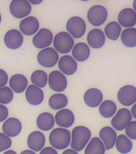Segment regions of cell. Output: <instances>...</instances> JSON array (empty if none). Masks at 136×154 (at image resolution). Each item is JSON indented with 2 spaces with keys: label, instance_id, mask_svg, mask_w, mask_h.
Segmentation results:
<instances>
[{
  "label": "cell",
  "instance_id": "1",
  "mask_svg": "<svg viewBox=\"0 0 136 154\" xmlns=\"http://www.w3.org/2000/svg\"><path fill=\"white\" fill-rule=\"evenodd\" d=\"M91 138V132L88 128L82 125L76 126L72 130L71 147L74 151H82L86 148Z\"/></svg>",
  "mask_w": 136,
  "mask_h": 154
},
{
  "label": "cell",
  "instance_id": "2",
  "mask_svg": "<svg viewBox=\"0 0 136 154\" xmlns=\"http://www.w3.org/2000/svg\"><path fill=\"white\" fill-rule=\"evenodd\" d=\"M49 141L52 148L62 150L70 145L71 141V134L67 128H57L50 132Z\"/></svg>",
  "mask_w": 136,
  "mask_h": 154
},
{
  "label": "cell",
  "instance_id": "3",
  "mask_svg": "<svg viewBox=\"0 0 136 154\" xmlns=\"http://www.w3.org/2000/svg\"><path fill=\"white\" fill-rule=\"evenodd\" d=\"M55 50L57 52L67 54L72 51L74 46V38L67 32H59L55 36L53 39Z\"/></svg>",
  "mask_w": 136,
  "mask_h": 154
},
{
  "label": "cell",
  "instance_id": "4",
  "mask_svg": "<svg viewBox=\"0 0 136 154\" xmlns=\"http://www.w3.org/2000/svg\"><path fill=\"white\" fill-rule=\"evenodd\" d=\"M108 16L107 10L102 5H95L87 11V19L94 26H99L106 22Z\"/></svg>",
  "mask_w": 136,
  "mask_h": 154
},
{
  "label": "cell",
  "instance_id": "5",
  "mask_svg": "<svg viewBox=\"0 0 136 154\" xmlns=\"http://www.w3.org/2000/svg\"><path fill=\"white\" fill-rule=\"evenodd\" d=\"M132 115L131 111L127 108H120L110 121L111 127L116 131H122L132 121Z\"/></svg>",
  "mask_w": 136,
  "mask_h": 154
},
{
  "label": "cell",
  "instance_id": "6",
  "mask_svg": "<svg viewBox=\"0 0 136 154\" xmlns=\"http://www.w3.org/2000/svg\"><path fill=\"white\" fill-rule=\"evenodd\" d=\"M67 33L70 34L73 38H81L86 32V23L79 16L71 17L67 23Z\"/></svg>",
  "mask_w": 136,
  "mask_h": 154
},
{
  "label": "cell",
  "instance_id": "7",
  "mask_svg": "<svg viewBox=\"0 0 136 154\" xmlns=\"http://www.w3.org/2000/svg\"><path fill=\"white\" fill-rule=\"evenodd\" d=\"M118 100L125 107L134 105L136 103V87L133 85H124L119 90Z\"/></svg>",
  "mask_w": 136,
  "mask_h": 154
},
{
  "label": "cell",
  "instance_id": "8",
  "mask_svg": "<svg viewBox=\"0 0 136 154\" xmlns=\"http://www.w3.org/2000/svg\"><path fill=\"white\" fill-rule=\"evenodd\" d=\"M59 53L55 48H47L39 51L37 56L38 63L45 67H54L59 60Z\"/></svg>",
  "mask_w": 136,
  "mask_h": 154
},
{
  "label": "cell",
  "instance_id": "9",
  "mask_svg": "<svg viewBox=\"0 0 136 154\" xmlns=\"http://www.w3.org/2000/svg\"><path fill=\"white\" fill-rule=\"evenodd\" d=\"M31 11V6L27 0H13L10 4V12L17 19L26 18Z\"/></svg>",
  "mask_w": 136,
  "mask_h": 154
},
{
  "label": "cell",
  "instance_id": "10",
  "mask_svg": "<svg viewBox=\"0 0 136 154\" xmlns=\"http://www.w3.org/2000/svg\"><path fill=\"white\" fill-rule=\"evenodd\" d=\"M48 84L51 90L57 92H62L67 88V79L59 71L51 72L48 76Z\"/></svg>",
  "mask_w": 136,
  "mask_h": 154
},
{
  "label": "cell",
  "instance_id": "11",
  "mask_svg": "<svg viewBox=\"0 0 136 154\" xmlns=\"http://www.w3.org/2000/svg\"><path fill=\"white\" fill-rule=\"evenodd\" d=\"M52 32L47 28H43L38 31L33 38L34 46L39 49L48 48L53 42Z\"/></svg>",
  "mask_w": 136,
  "mask_h": 154
},
{
  "label": "cell",
  "instance_id": "12",
  "mask_svg": "<svg viewBox=\"0 0 136 154\" xmlns=\"http://www.w3.org/2000/svg\"><path fill=\"white\" fill-rule=\"evenodd\" d=\"M118 23L125 29L131 28L136 24V12L132 8H124L118 14Z\"/></svg>",
  "mask_w": 136,
  "mask_h": 154
},
{
  "label": "cell",
  "instance_id": "13",
  "mask_svg": "<svg viewBox=\"0 0 136 154\" xmlns=\"http://www.w3.org/2000/svg\"><path fill=\"white\" fill-rule=\"evenodd\" d=\"M99 138L103 141L106 150H110L115 145L117 139V133L110 126H105L99 131Z\"/></svg>",
  "mask_w": 136,
  "mask_h": 154
},
{
  "label": "cell",
  "instance_id": "14",
  "mask_svg": "<svg viewBox=\"0 0 136 154\" xmlns=\"http://www.w3.org/2000/svg\"><path fill=\"white\" fill-rule=\"evenodd\" d=\"M4 43L8 48L15 50L20 48L23 43V36L19 31L12 29L5 34Z\"/></svg>",
  "mask_w": 136,
  "mask_h": 154
},
{
  "label": "cell",
  "instance_id": "15",
  "mask_svg": "<svg viewBox=\"0 0 136 154\" xmlns=\"http://www.w3.org/2000/svg\"><path fill=\"white\" fill-rule=\"evenodd\" d=\"M84 103L90 108H97L103 102V92L98 88H92L86 90L83 96Z\"/></svg>",
  "mask_w": 136,
  "mask_h": 154
},
{
  "label": "cell",
  "instance_id": "16",
  "mask_svg": "<svg viewBox=\"0 0 136 154\" xmlns=\"http://www.w3.org/2000/svg\"><path fill=\"white\" fill-rule=\"evenodd\" d=\"M55 121L60 128H67L73 125L74 122V115L72 111L67 108L58 111L55 114Z\"/></svg>",
  "mask_w": 136,
  "mask_h": 154
},
{
  "label": "cell",
  "instance_id": "17",
  "mask_svg": "<svg viewBox=\"0 0 136 154\" xmlns=\"http://www.w3.org/2000/svg\"><path fill=\"white\" fill-rule=\"evenodd\" d=\"M39 28V22L35 17H26L19 24L20 32L25 35H32L37 33Z\"/></svg>",
  "mask_w": 136,
  "mask_h": 154
},
{
  "label": "cell",
  "instance_id": "18",
  "mask_svg": "<svg viewBox=\"0 0 136 154\" xmlns=\"http://www.w3.org/2000/svg\"><path fill=\"white\" fill-rule=\"evenodd\" d=\"M59 68L63 75H71L76 72L78 64L76 60L71 55H63L59 60Z\"/></svg>",
  "mask_w": 136,
  "mask_h": 154
},
{
  "label": "cell",
  "instance_id": "19",
  "mask_svg": "<svg viewBox=\"0 0 136 154\" xmlns=\"http://www.w3.org/2000/svg\"><path fill=\"white\" fill-rule=\"evenodd\" d=\"M87 43L91 48L98 49L103 47L106 43V35L102 30L98 28L92 29L87 35Z\"/></svg>",
  "mask_w": 136,
  "mask_h": 154
},
{
  "label": "cell",
  "instance_id": "20",
  "mask_svg": "<svg viewBox=\"0 0 136 154\" xmlns=\"http://www.w3.org/2000/svg\"><path fill=\"white\" fill-rule=\"evenodd\" d=\"M2 131L9 137H17L22 131V124L17 118H9L2 125Z\"/></svg>",
  "mask_w": 136,
  "mask_h": 154
},
{
  "label": "cell",
  "instance_id": "21",
  "mask_svg": "<svg viewBox=\"0 0 136 154\" xmlns=\"http://www.w3.org/2000/svg\"><path fill=\"white\" fill-rule=\"evenodd\" d=\"M27 102L31 105H38L43 101L44 93L43 90L37 86L31 84L27 87L25 94Z\"/></svg>",
  "mask_w": 136,
  "mask_h": 154
},
{
  "label": "cell",
  "instance_id": "22",
  "mask_svg": "<svg viewBox=\"0 0 136 154\" xmlns=\"http://www.w3.org/2000/svg\"><path fill=\"white\" fill-rule=\"evenodd\" d=\"M45 136L38 131L32 132L27 138V145L31 149V151H41L45 145Z\"/></svg>",
  "mask_w": 136,
  "mask_h": 154
},
{
  "label": "cell",
  "instance_id": "23",
  "mask_svg": "<svg viewBox=\"0 0 136 154\" xmlns=\"http://www.w3.org/2000/svg\"><path fill=\"white\" fill-rule=\"evenodd\" d=\"M91 55V50L85 43H78L72 49V56L79 62H84L88 60Z\"/></svg>",
  "mask_w": 136,
  "mask_h": 154
},
{
  "label": "cell",
  "instance_id": "24",
  "mask_svg": "<svg viewBox=\"0 0 136 154\" xmlns=\"http://www.w3.org/2000/svg\"><path fill=\"white\" fill-rule=\"evenodd\" d=\"M9 84L12 91L16 93H22L26 90L28 81L23 75L15 74L10 79Z\"/></svg>",
  "mask_w": 136,
  "mask_h": 154
},
{
  "label": "cell",
  "instance_id": "25",
  "mask_svg": "<svg viewBox=\"0 0 136 154\" xmlns=\"http://www.w3.org/2000/svg\"><path fill=\"white\" fill-rule=\"evenodd\" d=\"M106 148L99 137H93L85 148L84 154H105Z\"/></svg>",
  "mask_w": 136,
  "mask_h": 154
},
{
  "label": "cell",
  "instance_id": "26",
  "mask_svg": "<svg viewBox=\"0 0 136 154\" xmlns=\"http://www.w3.org/2000/svg\"><path fill=\"white\" fill-rule=\"evenodd\" d=\"M55 117L50 112H43L38 116L36 124L39 129L48 131L51 129L55 125Z\"/></svg>",
  "mask_w": 136,
  "mask_h": 154
},
{
  "label": "cell",
  "instance_id": "27",
  "mask_svg": "<svg viewBox=\"0 0 136 154\" xmlns=\"http://www.w3.org/2000/svg\"><path fill=\"white\" fill-rule=\"evenodd\" d=\"M98 112L103 117L111 118L117 112V105L114 101L107 100L101 103L98 108Z\"/></svg>",
  "mask_w": 136,
  "mask_h": 154
},
{
  "label": "cell",
  "instance_id": "28",
  "mask_svg": "<svg viewBox=\"0 0 136 154\" xmlns=\"http://www.w3.org/2000/svg\"><path fill=\"white\" fill-rule=\"evenodd\" d=\"M122 33V28L118 22L112 21L107 24L104 29V34L106 37L110 40L116 41L119 38Z\"/></svg>",
  "mask_w": 136,
  "mask_h": 154
},
{
  "label": "cell",
  "instance_id": "29",
  "mask_svg": "<svg viewBox=\"0 0 136 154\" xmlns=\"http://www.w3.org/2000/svg\"><path fill=\"white\" fill-rule=\"evenodd\" d=\"M120 38L125 47L130 48L136 47V28L131 27L125 29L122 31Z\"/></svg>",
  "mask_w": 136,
  "mask_h": 154
},
{
  "label": "cell",
  "instance_id": "30",
  "mask_svg": "<svg viewBox=\"0 0 136 154\" xmlns=\"http://www.w3.org/2000/svg\"><path fill=\"white\" fill-rule=\"evenodd\" d=\"M115 147L119 152L122 154H127L131 151L133 144L131 140L124 134L119 135L115 142Z\"/></svg>",
  "mask_w": 136,
  "mask_h": 154
},
{
  "label": "cell",
  "instance_id": "31",
  "mask_svg": "<svg viewBox=\"0 0 136 154\" xmlns=\"http://www.w3.org/2000/svg\"><path fill=\"white\" fill-rule=\"evenodd\" d=\"M68 103V99L64 94L57 93L53 95L49 99V106L53 110L63 109Z\"/></svg>",
  "mask_w": 136,
  "mask_h": 154
},
{
  "label": "cell",
  "instance_id": "32",
  "mask_svg": "<svg viewBox=\"0 0 136 154\" xmlns=\"http://www.w3.org/2000/svg\"><path fill=\"white\" fill-rule=\"evenodd\" d=\"M31 80L35 86L38 88H43L47 85L48 82L47 74L44 71L37 70L31 74Z\"/></svg>",
  "mask_w": 136,
  "mask_h": 154
},
{
  "label": "cell",
  "instance_id": "33",
  "mask_svg": "<svg viewBox=\"0 0 136 154\" xmlns=\"http://www.w3.org/2000/svg\"><path fill=\"white\" fill-rule=\"evenodd\" d=\"M14 94L11 88L3 87L0 88V104H7L10 103L13 100Z\"/></svg>",
  "mask_w": 136,
  "mask_h": 154
},
{
  "label": "cell",
  "instance_id": "34",
  "mask_svg": "<svg viewBox=\"0 0 136 154\" xmlns=\"http://www.w3.org/2000/svg\"><path fill=\"white\" fill-rule=\"evenodd\" d=\"M11 140L4 133H0V152L7 150L11 146Z\"/></svg>",
  "mask_w": 136,
  "mask_h": 154
},
{
  "label": "cell",
  "instance_id": "35",
  "mask_svg": "<svg viewBox=\"0 0 136 154\" xmlns=\"http://www.w3.org/2000/svg\"><path fill=\"white\" fill-rule=\"evenodd\" d=\"M125 133L130 140H136V120L131 121L125 128Z\"/></svg>",
  "mask_w": 136,
  "mask_h": 154
},
{
  "label": "cell",
  "instance_id": "36",
  "mask_svg": "<svg viewBox=\"0 0 136 154\" xmlns=\"http://www.w3.org/2000/svg\"><path fill=\"white\" fill-rule=\"evenodd\" d=\"M8 108L3 104H0V122H3L8 116Z\"/></svg>",
  "mask_w": 136,
  "mask_h": 154
},
{
  "label": "cell",
  "instance_id": "37",
  "mask_svg": "<svg viewBox=\"0 0 136 154\" xmlns=\"http://www.w3.org/2000/svg\"><path fill=\"white\" fill-rule=\"evenodd\" d=\"M8 82V75L4 70L0 69V88L5 87Z\"/></svg>",
  "mask_w": 136,
  "mask_h": 154
},
{
  "label": "cell",
  "instance_id": "38",
  "mask_svg": "<svg viewBox=\"0 0 136 154\" xmlns=\"http://www.w3.org/2000/svg\"><path fill=\"white\" fill-rule=\"evenodd\" d=\"M39 154H58V152L56 149H55L52 147H46L41 150Z\"/></svg>",
  "mask_w": 136,
  "mask_h": 154
},
{
  "label": "cell",
  "instance_id": "39",
  "mask_svg": "<svg viewBox=\"0 0 136 154\" xmlns=\"http://www.w3.org/2000/svg\"><path fill=\"white\" fill-rule=\"evenodd\" d=\"M62 154H79V153H78V152L74 151V150H73L72 149H67V150H65V151L62 152Z\"/></svg>",
  "mask_w": 136,
  "mask_h": 154
},
{
  "label": "cell",
  "instance_id": "40",
  "mask_svg": "<svg viewBox=\"0 0 136 154\" xmlns=\"http://www.w3.org/2000/svg\"><path fill=\"white\" fill-rule=\"evenodd\" d=\"M131 112L132 117H134V119L136 120V103H134V105H132L131 111Z\"/></svg>",
  "mask_w": 136,
  "mask_h": 154
},
{
  "label": "cell",
  "instance_id": "41",
  "mask_svg": "<svg viewBox=\"0 0 136 154\" xmlns=\"http://www.w3.org/2000/svg\"><path fill=\"white\" fill-rule=\"evenodd\" d=\"M29 3L30 4H33V5H37V4H39L41 2H43V0H29L28 1Z\"/></svg>",
  "mask_w": 136,
  "mask_h": 154
},
{
  "label": "cell",
  "instance_id": "42",
  "mask_svg": "<svg viewBox=\"0 0 136 154\" xmlns=\"http://www.w3.org/2000/svg\"><path fill=\"white\" fill-rule=\"evenodd\" d=\"M20 154H36L34 151H31V150H24Z\"/></svg>",
  "mask_w": 136,
  "mask_h": 154
},
{
  "label": "cell",
  "instance_id": "43",
  "mask_svg": "<svg viewBox=\"0 0 136 154\" xmlns=\"http://www.w3.org/2000/svg\"><path fill=\"white\" fill-rule=\"evenodd\" d=\"M3 154H17V153L14 151V150H7V151L5 152Z\"/></svg>",
  "mask_w": 136,
  "mask_h": 154
},
{
  "label": "cell",
  "instance_id": "44",
  "mask_svg": "<svg viewBox=\"0 0 136 154\" xmlns=\"http://www.w3.org/2000/svg\"><path fill=\"white\" fill-rule=\"evenodd\" d=\"M133 10L136 12V0H134L133 2Z\"/></svg>",
  "mask_w": 136,
  "mask_h": 154
},
{
  "label": "cell",
  "instance_id": "45",
  "mask_svg": "<svg viewBox=\"0 0 136 154\" xmlns=\"http://www.w3.org/2000/svg\"><path fill=\"white\" fill-rule=\"evenodd\" d=\"M1 21H2V16H1V14H0V23H1Z\"/></svg>",
  "mask_w": 136,
  "mask_h": 154
}]
</instances>
